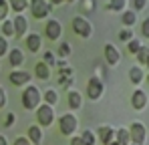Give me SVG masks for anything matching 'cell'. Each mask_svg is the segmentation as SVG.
<instances>
[{
    "instance_id": "1",
    "label": "cell",
    "mask_w": 149,
    "mask_h": 145,
    "mask_svg": "<svg viewBox=\"0 0 149 145\" xmlns=\"http://www.w3.org/2000/svg\"><path fill=\"white\" fill-rule=\"evenodd\" d=\"M40 101H42V97H40V91L34 87V85H28L24 91H22V107L24 109H36L38 105H40Z\"/></svg>"
},
{
    "instance_id": "2",
    "label": "cell",
    "mask_w": 149,
    "mask_h": 145,
    "mask_svg": "<svg viewBox=\"0 0 149 145\" xmlns=\"http://www.w3.org/2000/svg\"><path fill=\"white\" fill-rule=\"evenodd\" d=\"M36 121H38L40 127H49L50 123L54 121V109H52V105L40 103L36 107Z\"/></svg>"
},
{
    "instance_id": "3",
    "label": "cell",
    "mask_w": 149,
    "mask_h": 145,
    "mask_svg": "<svg viewBox=\"0 0 149 145\" xmlns=\"http://www.w3.org/2000/svg\"><path fill=\"white\" fill-rule=\"evenodd\" d=\"M77 125H79V121L73 113H65V115L58 117V129H61L63 135H73L77 131Z\"/></svg>"
},
{
    "instance_id": "4",
    "label": "cell",
    "mask_w": 149,
    "mask_h": 145,
    "mask_svg": "<svg viewBox=\"0 0 149 145\" xmlns=\"http://www.w3.org/2000/svg\"><path fill=\"white\" fill-rule=\"evenodd\" d=\"M71 26H73V30L81 36V38H89V36L93 34V26H91V22H89L87 18H83V16H74L73 22H71Z\"/></svg>"
},
{
    "instance_id": "5",
    "label": "cell",
    "mask_w": 149,
    "mask_h": 145,
    "mask_svg": "<svg viewBox=\"0 0 149 145\" xmlns=\"http://www.w3.org/2000/svg\"><path fill=\"white\" fill-rule=\"evenodd\" d=\"M30 14L36 20H42L50 14V4L47 0H30Z\"/></svg>"
},
{
    "instance_id": "6",
    "label": "cell",
    "mask_w": 149,
    "mask_h": 145,
    "mask_svg": "<svg viewBox=\"0 0 149 145\" xmlns=\"http://www.w3.org/2000/svg\"><path fill=\"white\" fill-rule=\"evenodd\" d=\"M145 137H147L145 125L139 123V121H135V123L131 125V129H129V139H131L135 145H143L145 143Z\"/></svg>"
},
{
    "instance_id": "7",
    "label": "cell",
    "mask_w": 149,
    "mask_h": 145,
    "mask_svg": "<svg viewBox=\"0 0 149 145\" xmlns=\"http://www.w3.org/2000/svg\"><path fill=\"white\" fill-rule=\"evenodd\" d=\"M61 34H63V24L58 20H54V18L47 20V24H45V36L49 40H58Z\"/></svg>"
},
{
    "instance_id": "8",
    "label": "cell",
    "mask_w": 149,
    "mask_h": 145,
    "mask_svg": "<svg viewBox=\"0 0 149 145\" xmlns=\"http://www.w3.org/2000/svg\"><path fill=\"white\" fill-rule=\"evenodd\" d=\"M87 95H89L91 101H97L103 95V81H101L99 77L89 79V83H87Z\"/></svg>"
},
{
    "instance_id": "9",
    "label": "cell",
    "mask_w": 149,
    "mask_h": 145,
    "mask_svg": "<svg viewBox=\"0 0 149 145\" xmlns=\"http://www.w3.org/2000/svg\"><path fill=\"white\" fill-rule=\"evenodd\" d=\"M8 79H10V83H12V85L22 87V85H26V83L30 81V72H26V71H12Z\"/></svg>"
},
{
    "instance_id": "10",
    "label": "cell",
    "mask_w": 149,
    "mask_h": 145,
    "mask_svg": "<svg viewBox=\"0 0 149 145\" xmlns=\"http://www.w3.org/2000/svg\"><path fill=\"white\" fill-rule=\"evenodd\" d=\"M12 26H14V34L16 36H24L26 30H28V20H26L24 16H14L12 18Z\"/></svg>"
},
{
    "instance_id": "11",
    "label": "cell",
    "mask_w": 149,
    "mask_h": 145,
    "mask_svg": "<svg viewBox=\"0 0 149 145\" xmlns=\"http://www.w3.org/2000/svg\"><path fill=\"white\" fill-rule=\"evenodd\" d=\"M40 45H42V36H40V34L32 32V34L26 36V48H28L30 52H38V50H40Z\"/></svg>"
},
{
    "instance_id": "12",
    "label": "cell",
    "mask_w": 149,
    "mask_h": 145,
    "mask_svg": "<svg viewBox=\"0 0 149 145\" xmlns=\"http://www.w3.org/2000/svg\"><path fill=\"white\" fill-rule=\"evenodd\" d=\"M119 59H121V54H119L117 48L113 47V45H105V61H107L109 65H117Z\"/></svg>"
},
{
    "instance_id": "13",
    "label": "cell",
    "mask_w": 149,
    "mask_h": 145,
    "mask_svg": "<svg viewBox=\"0 0 149 145\" xmlns=\"http://www.w3.org/2000/svg\"><path fill=\"white\" fill-rule=\"evenodd\" d=\"M133 107L135 109H145L147 107V93L145 91H141V89H137L135 93H133Z\"/></svg>"
},
{
    "instance_id": "14",
    "label": "cell",
    "mask_w": 149,
    "mask_h": 145,
    "mask_svg": "<svg viewBox=\"0 0 149 145\" xmlns=\"http://www.w3.org/2000/svg\"><path fill=\"white\" fill-rule=\"evenodd\" d=\"M34 75H36L40 81H49V77H50V67L45 63V61H38V63H36V67H34Z\"/></svg>"
},
{
    "instance_id": "15",
    "label": "cell",
    "mask_w": 149,
    "mask_h": 145,
    "mask_svg": "<svg viewBox=\"0 0 149 145\" xmlns=\"http://www.w3.org/2000/svg\"><path fill=\"white\" fill-rule=\"evenodd\" d=\"M8 61H10L12 67H20V65L24 63V52H22L20 48H12V50L8 52Z\"/></svg>"
},
{
    "instance_id": "16",
    "label": "cell",
    "mask_w": 149,
    "mask_h": 145,
    "mask_svg": "<svg viewBox=\"0 0 149 145\" xmlns=\"http://www.w3.org/2000/svg\"><path fill=\"white\" fill-rule=\"evenodd\" d=\"M28 139H30V143L38 145L42 141V129H40V125H30L28 127Z\"/></svg>"
},
{
    "instance_id": "17",
    "label": "cell",
    "mask_w": 149,
    "mask_h": 145,
    "mask_svg": "<svg viewBox=\"0 0 149 145\" xmlns=\"http://www.w3.org/2000/svg\"><path fill=\"white\" fill-rule=\"evenodd\" d=\"M99 137H101L103 143L113 141V137H115V129H113V127H107V125H101V127H99Z\"/></svg>"
},
{
    "instance_id": "18",
    "label": "cell",
    "mask_w": 149,
    "mask_h": 145,
    "mask_svg": "<svg viewBox=\"0 0 149 145\" xmlns=\"http://www.w3.org/2000/svg\"><path fill=\"white\" fill-rule=\"evenodd\" d=\"M69 107L71 109H81V105H83V97L79 91H69Z\"/></svg>"
},
{
    "instance_id": "19",
    "label": "cell",
    "mask_w": 149,
    "mask_h": 145,
    "mask_svg": "<svg viewBox=\"0 0 149 145\" xmlns=\"http://www.w3.org/2000/svg\"><path fill=\"white\" fill-rule=\"evenodd\" d=\"M143 77H145V72L141 71V67H133V69L129 71V79H131L133 85H139V83L143 81Z\"/></svg>"
},
{
    "instance_id": "20",
    "label": "cell",
    "mask_w": 149,
    "mask_h": 145,
    "mask_svg": "<svg viewBox=\"0 0 149 145\" xmlns=\"http://www.w3.org/2000/svg\"><path fill=\"white\" fill-rule=\"evenodd\" d=\"M137 59H139V65H147L149 63V47L147 45H141V47H139Z\"/></svg>"
},
{
    "instance_id": "21",
    "label": "cell",
    "mask_w": 149,
    "mask_h": 145,
    "mask_svg": "<svg viewBox=\"0 0 149 145\" xmlns=\"http://www.w3.org/2000/svg\"><path fill=\"white\" fill-rule=\"evenodd\" d=\"M8 6H10L14 12H22L26 6H28V0H8Z\"/></svg>"
},
{
    "instance_id": "22",
    "label": "cell",
    "mask_w": 149,
    "mask_h": 145,
    "mask_svg": "<svg viewBox=\"0 0 149 145\" xmlns=\"http://www.w3.org/2000/svg\"><path fill=\"white\" fill-rule=\"evenodd\" d=\"M115 137H117L115 141H117L119 145H129V141H131V139H129V131H127V129H119V131L115 133Z\"/></svg>"
},
{
    "instance_id": "23",
    "label": "cell",
    "mask_w": 149,
    "mask_h": 145,
    "mask_svg": "<svg viewBox=\"0 0 149 145\" xmlns=\"http://www.w3.org/2000/svg\"><path fill=\"white\" fill-rule=\"evenodd\" d=\"M121 20H123L125 26H133L135 20H137V16H135V12H133V10H125V14L121 16Z\"/></svg>"
},
{
    "instance_id": "24",
    "label": "cell",
    "mask_w": 149,
    "mask_h": 145,
    "mask_svg": "<svg viewBox=\"0 0 149 145\" xmlns=\"http://www.w3.org/2000/svg\"><path fill=\"white\" fill-rule=\"evenodd\" d=\"M81 139H83V143H85V145H95V143H97V137H95L93 131H85V133L81 135Z\"/></svg>"
},
{
    "instance_id": "25",
    "label": "cell",
    "mask_w": 149,
    "mask_h": 145,
    "mask_svg": "<svg viewBox=\"0 0 149 145\" xmlns=\"http://www.w3.org/2000/svg\"><path fill=\"white\" fill-rule=\"evenodd\" d=\"M125 4H127V0H109V8L115 10V12L125 10Z\"/></svg>"
},
{
    "instance_id": "26",
    "label": "cell",
    "mask_w": 149,
    "mask_h": 145,
    "mask_svg": "<svg viewBox=\"0 0 149 145\" xmlns=\"http://www.w3.org/2000/svg\"><path fill=\"white\" fill-rule=\"evenodd\" d=\"M56 101H58V95H56V91H54V89H49V91L45 93V103H47V105H54Z\"/></svg>"
},
{
    "instance_id": "27",
    "label": "cell",
    "mask_w": 149,
    "mask_h": 145,
    "mask_svg": "<svg viewBox=\"0 0 149 145\" xmlns=\"http://www.w3.org/2000/svg\"><path fill=\"white\" fill-rule=\"evenodd\" d=\"M2 34H4V36H12V34H14L12 20H2Z\"/></svg>"
},
{
    "instance_id": "28",
    "label": "cell",
    "mask_w": 149,
    "mask_h": 145,
    "mask_svg": "<svg viewBox=\"0 0 149 145\" xmlns=\"http://www.w3.org/2000/svg\"><path fill=\"white\" fill-rule=\"evenodd\" d=\"M139 47H141V43H139L137 38H131V40H129V45H127V50H129V54H137Z\"/></svg>"
},
{
    "instance_id": "29",
    "label": "cell",
    "mask_w": 149,
    "mask_h": 145,
    "mask_svg": "<svg viewBox=\"0 0 149 145\" xmlns=\"http://www.w3.org/2000/svg\"><path fill=\"white\" fill-rule=\"evenodd\" d=\"M133 38V30H129V28H123L121 32H119V40H123V43H129Z\"/></svg>"
},
{
    "instance_id": "30",
    "label": "cell",
    "mask_w": 149,
    "mask_h": 145,
    "mask_svg": "<svg viewBox=\"0 0 149 145\" xmlns=\"http://www.w3.org/2000/svg\"><path fill=\"white\" fill-rule=\"evenodd\" d=\"M8 2L6 0H0V20H6V16H8Z\"/></svg>"
},
{
    "instance_id": "31",
    "label": "cell",
    "mask_w": 149,
    "mask_h": 145,
    "mask_svg": "<svg viewBox=\"0 0 149 145\" xmlns=\"http://www.w3.org/2000/svg\"><path fill=\"white\" fill-rule=\"evenodd\" d=\"M71 54V45L69 43H61L58 47V56H69Z\"/></svg>"
},
{
    "instance_id": "32",
    "label": "cell",
    "mask_w": 149,
    "mask_h": 145,
    "mask_svg": "<svg viewBox=\"0 0 149 145\" xmlns=\"http://www.w3.org/2000/svg\"><path fill=\"white\" fill-rule=\"evenodd\" d=\"M8 54V43H6V36H0V56Z\"/></svg>"
},
{
    "instance_id": "33",
    "label": "cell",
    "mask_w": 149,
    "mask_h": 145,
    "mask_svg": "<svg viewBox=\"0 0 149 145\" xmlns=\"http://www.w3.org/2000/svg\"><path fill=\"white\" fill-rule=\"evenodd\" d=\"M133 6H135V10H143L147 6V0H133Z\"/></svg>"
},
{
    "instance_id": "34",
    "label": "cell",
    "mask_w": 149,
    "mask_h": 145,
    "mask_svg": "<svg viewBox=\"0 0 149 145\" xmlns=\"http://www.w3.org/2000/svg\"><path fill=\"white\" fill-rule=\"evenodd\" d=\"M83 10H95V0H85L83 2Z\"/></svg>"
},
{
    "instance_id": "35",
    "label": "cell",
    "mask_w": 149,
    "mask_h": 145,
    "mask_svg": "<svg viewBox=\"0 0 149 145\" xmlns=\"http://www.w3.org/2000/svg\"><path fill=\"white\" fill-rule=\"evenodd\" d=\"M141 34L147 38L149 36V20H143V24H141Z\"/></svg>"
},
{
    "instance_id": "36",
    "label": "cell",
    "mask_w": 149,
    "mask_h": 145,
    "mask_svg": "<svg viewBox=\"0 0 149 145\" xmlns=\"http://www.w3.org/2000/svg\"><path fill=\"white\" fill-rule=\"evenodd\" d=\"M14 121H16L14 113H8V115H6V119H4V125H6V127H8V125H14Z\"/></svg>"
},
{
    "instance_id": "37",
    "label": "cell",
    "mask_w": 149,
    "mask_h": 145,
    "mask_svg": "<svg viewBox=\"0 0 149 145\" xmlns=\"http://www.w3.org/2000/svg\"><path fill=\"white\" fill-rule=\"evenodd\" d=\"M14 145H30V139L28 137H16Z\"/></svg>"
},
{
    "instance_id": "38",
    "label": "cell",
    "mask_w": 149,
    "mask_h": 145,
    "mask_svg": "<svg viewBox=\"0 0 149 145\" xmlns=\"http://www.w3.org/2000/svg\"><path fill=\"white\" fill-rule=\"evenodd\" d=\"M6 105V93H4V89L0 87V109Z\"/></svg>"
},
{
    "instance_id": "39",
    "label": "cell",
    "mask_w": 149,
    "mask_h": 145,
    "mask_svg": "<svg viewBox=\"0 0 149 145\" xmlns=\"http://www.w3.org/2000/svg\"><path fill=\"white\" fill-rule=\"evenodd\" d=\"M71 145H85V143H83L81 137H73V139H71Z\"/></svg>"
},
{
    "instance_id": "40",
    "label": "cell",
    "mask_w": 149,
    "mask_h": 145,
    "mask_svg": "<svg viewBox=\"0 0 149 145\" xmlns=\"http://www.w3.org/2000/svg\"><path fill=\"white\" fill-rule=\"evenodd\" d=\"M0 145H8V141H6V137H4V135H0Z\"/></svg>"
},
{
    "instance_id": "41",
    "label": "cell",
    "mask_w": 149,
    "mask_h": 145,
    "mask_svg": "<svg viewBox=\"0 0 149 145\" xmlns=\"http://www.w3.org/2000/svg\"><path fill=\"white\" fill-rule=\"evenodd\" d=\"M63 0H49V4H61Z\"/></svg>"
},
{
    "instance_id": "42",
    "label": "cell",
    "mask_w": 149,
    "mask_h": 145,
    "mask_svg": "<svg viewBox=\"0 0 149 145\" xmlns=\"http://www.w3.org/2000/svg\"><path fill=\"white\" fill-rule=\"evenodd\" d=\"M105 145H119L117 141H109V143H105Z\"/></svg>"
},
{
    "instance_id": "43",
    "label": "cell",
    "mask_w": 149,
    "mask_h": 145,
    "mask_svg": "<svg viewBox=\"0 0 149 145\" xmlns=\"http://www.w3.org/2000/svg\"><path fill=\"white\" fill-rule=\"evenodd\" d=\"M67 2H77V0H67Z\"/></svg>"
},
{
    "instance_id": "44",
    "label": "cell",
    "mask_w": 149,
    "mask_h": 145,
    "mask_svg": "<svg viewBox=\"0 0 149 145\" xmlns=\"http://www.w3.org/2000/svg\"><path fill=\"white\" fill-rule=\"evenodd\" d=\"M133 145H135V143H133Z\"/></svg>"
}]
</instances>
